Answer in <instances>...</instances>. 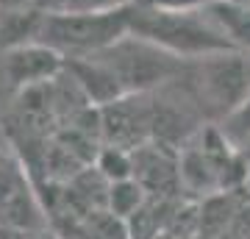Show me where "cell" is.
Wrapping results in <instances>:
<instances>
[{
    "label": "cell",
    "mask_w": 250,
    "mask_h": 239,
    "mask_svg": "<svg viewBox=\"0 0 250 239\" xmlns=\"http://www.w3.org/2000/svg\"><path fill=\"white\" fill-rule=\"evenodd\" d=\"M131 34L159 44L161 50L184 62H200L206 56L236 50L211 17L208 6L192 11H164L136 3L131 9Z\"/></svg>",
    "instance_id": "obj_1"
},
{
    "label": "cell",
    "mask_w": 250,
    "mask_h": 239,
    "mask_svg": "<svg viewBox=\"0 0 250 239\" xmlns=\"http://www.w3.org/2000/svg\"><path fill=\"white\" fill-rule=\"evenodd\" d=\"M131 9H123V11L53 9L47 11L39 42L56 47L64 59L95 56L131 34Z\"/></svg>",
    "instance_id": "obj_2"
},
{
    "label": "cell",
    "mask_w": 250,
    "mask_h": 239,
    "mask_svg": "<svg viewBox=\"0 0 250 239\" xmlns=\"http://www.w3.org/2000/svg\"><path fill=\"white\" fill-rule=\"evenodd\" d=\"M100 62H106L117 72V78L123 84L128 95H139V92H153L161 84H167L184 70V59L161 50L159 44L139 39V36L128 34L111 47L95 53Z\"/></svg>",
    "instance_id": "obj_3"
},
{
    "label": "cell",
    "mask_w": 250,
    "mask_h": 239,
    "mask_svg": "<svg viewBox=\"0 0 250 239\" xmlns=\"http://www.w3.org/2000/svg\"><path fill=\"white\" fill-rule=\"evenodd\" d=\"M197 89L206 106L214 109L220 120L250 92L248 56L242 50L206 56L197 62Z\"/></svg>",
    "instance_id": "obj_4"
},
{
    "label": "cell",
    "mask_w": 250,
    "mask_h": 239,
    "mask_svg": "<svg viewBox=\"0 0 250 239\" xmlns=\"http://www.w3.org/2000/svg\"><path fill=\"white\" fill-rule=\"evenodd\" d=\"M150 92L125 95V98L100 106V133L103 145H117L136 151L150 142Z\"/></svg>",
    "instance_id": "obj_5"
},
{
    "label": "cell",
    "mask_w": 250,
    "mask_h": 239,
    "mask_svg": "<svg viewBox=\"0 0 250 239\" xmlns=\"http://www.w3.org/2000/svg\"><path fill=\"white\" fill-rule=\"evenodd\" d=\"M64 59L56 47L45 42H25L17 47L3 50V70H6V81L11 84V89H22L28 87H39V84H50L64 72Z\"/></svg>",
    "instance_id": "obj_6"
},
{
    "label": "cell",
    "mask_w": 250,
    "mask_h": 239,
    "mask_svg": "<svg viewBox=\"0 0 250 239\" xmlns=\"http://www.w3.org/2000/svg\"><path fill=\"white\" fill-rule=\"evenodd\" d=\"M134 178L147 189V195L167 197L181 189L178 175V153L159 142H147L134 151Z\"/></svg>",
    "instance_id": "obj_7"
},
{
    "label": "cell",
    "mask_w": 250,
    "mask_h": 239,
    "mask_svg": "<svg viewBox=\"0 0 250 239\" xmlns=\"http://www.w3.org/2000/svg\"><path fill=\"white\" fill-rule=\"evenodd\" d=\"M64 70L70 75L78 89L86 95L92 106H108L114 100L125 98L128 92L123 89L117 72L106 62H100L98 56H83V59H67Z\"/></svg>",
    "instance_id": "obj_8"
},
{
    "label": "cell",
    "mask_w": 250,
    "mask_h": 239,
    "mask_svg": "<svg viewBox=\"0 0 250 239\" xmlns=\"http://www.w3.org/2000/svg\"><path fill=\"white\" fill-rule=\"evenodd\" d=\"M47 11L53 9H34V6H0V47L9 50L17 44L36 42L42 34Z\"/></svg>",
    "instance_id": "obj_9"
},
{
    "label": "cell",
    "mask_w": 250,
    "mask_h": 239,
    "mask_svg": "<svg viewBox=\"0 0 250 239\" xmlns=\"http://www.w3.org/2000/svg\"><path fill=\"white\" fill-rule=\"evenodd\" d=\"M178 175H181V189H187L192 195H197L200 200L208 195L223 192L220 178H217L211 161L203 156L200 148H184L178 151Z\"/></svg>",
    "instance_id": "obj_10"
},
{
    "label": "cell",
    "mask_w": 250,
    "mask_h": 239,
    "mask_svg": "<svg viewBox=\"0 0 250 239\" xmlns=\"http://www.w3.org/2000/svg\"><path fill=\"white\" fill-rule=\"evenodd\" d=\"M211 17L225 31L231 44L242 53H250V3H233V0H211L208 3Z\"/></svg>",
    "instance_id": "obj_11"
},
{
    "label": "cell",
    "mask_w": 250,
    "mask_h": 239,
    "mask_svg": "<svg viewBox=\"0 0 250 239\" xmlns=\"http://www.w3.org/2000/svg\"><path fill=\"white\" fill-rule=\"evenodd\" d=\"M147 189H145L136 178H125V181H114L108 186V197H106V209L117 217L128 220L131 214H136L147 200Z\"/></svg>",
    "instance_id": "obj_12"
},
{
    "label": "cell",
    "mask_w": 250,
    "mask_h": 239,
    "mask_svg": "<svg viewBox=\"0 0 250 239\" xmlns=\"http://www.w3.org/2000/svg\"><path fill=\"white\" fill-rule=\"evenodd\" d=\"M95 167L103 173L106 181H125L134 178V151L128 148H117V145H100Z\"/></svg>",
    "instance_id": "obj_13"
},
{
    "label": "cell",
    "mask_w": 250,
    "mask_h": 239,
    "mask_svg": "<svg viewBox=\"0 0 250 239\" xmlns=\"http://www.w3.org/2000/svg\"><path fill=\"white\" fill-rule=\"evenodd\" d=\"M217 125L223 128V133L228 136L233 148H242L245 142H250V92Z\"/></svg>",
    "instance_id": "obj_14"
},
{
    "label": "cell",
    "mask_w": 250,
    "mask_h": 239,
    "mask_svg": "<svg viewBox=\"0 0 250 239\" xmlns=\"http://www.w3.org/2000/svg\"><path fill=\"white\" fill-rule=\"evenodd\" d=\"M139 0H64L62 9L70 11H123L136 6Z\"/></svg>",
    "instance_id": "obj_15"
},
{
    "label": "cell",
    "mask_w": 250,
    "mask_h": 239,
    "mask_svg": "<svg viewBox=\"0 0 250 239\" xmlns=\"http://www.w3.org/2000/svg\"><path fill=\"white\" fill-rule=\"evenodd\" d=\"M211 0H139V6L150 9H164V11H192V9H206Z\"/></svg>",
    "instance_id": "obj_16"
},
{
    "label": "cell",
    "mask_w": 250,
    "mask_h": 239,
    "mask_svg": "<svg viewBox=\"0 0 250 239\" xmlns=\"http://www.w3.org/2000/svg\"><path fill=\"white\" fill-rule=\"evenodd\" d=\"M239 153H242V159H245V164H248V178H250V142H245V145H242Z\"/></svg>",
    "instance_id": "obj_17"
},
{
    "label": "cell",
    "mask_w": 250,
    "mask_h": 239,
    "mask_svg": "<svg viewBox=\"0 0 250 239\" xmlns=\"http://www.w3.org/2000/svg\"><path fill=\"white\" fill-rule=\"evenodd\" d=\"M245 56H248V72H250V53H245Z\"/></svg>",
    "instance_id": "obj_18"
},
{
    "label": "cell",
    "mask_w": 250,
    "mask_h": 239,
    "mask_svg": "<svg viewBox=\"0 0 250 239\" xmlns=\"http://www.w3.org/2000/svg\"><path fill=\"white\" fill-rule=\"evenodd\" d=\"M245 239H250V234H248V237H245Z\"/></svg>",
    "instance_id": "obj_19"
}]
</instances>
